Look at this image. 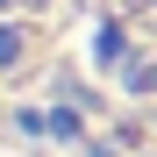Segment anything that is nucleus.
I'll use <instances>...</instances> for the list:
<instances>
[{
	"label": "nucleus",
	"mask_w": 157,
	"mask_h": 157,
	"mask_svg": "<svg viewBox=\"0 0 157 157\" xmlns=\"http://www.w3.org/2000/svg\"><path fill=\"white\" fill-rule=\"evenodd\" d=\"M0 157H157V0H0Z\"/></svg>",
	"instance_id": "nucleus-1"
}]
</instances>
